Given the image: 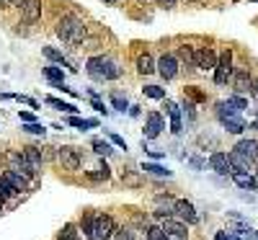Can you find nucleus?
I'll list each match as a JSON object with an SVG mask.
<instances>
[{
	"label": "nucleus",
	"mask_w": 258,
	"mask_h": 240,
	"mask_svg": "<svg viewBox=\"0 0 258 240\" xmlns=\"http://www.w3.org/2000/svg\"><path fill=\"white\" fill-rule=\"evenodd\" d=\"M85 70H88V75L93 80H98V83H103V80H119L121 78V68L111 57H103V54L91 57L88 62H85Z\"/></svg>",
	"instance_id": "obj_1"
},
{
	"label": "nucleus",
	"mask_w": 258,
	"mask_h": 240,
	"mask_svg": "<svg viewBox=\"0 0 258 240\" xmlns=\"http://www.w3.org/2000/svg\"><path fill=\"white\" fill-rule=\"evenodd\" d=\"M57 36L62 41H68V44H80L85 39V26L83 21L75 18V16H64L59 24H57Z\"/></svg>",
	"instance_id": "obj_2"
},
{
	"label": "nucleus",
	"mask_w": 258,
	"mask_h": 240,
	"mask_svg": "<svg viewBox=\"0 0 258 240\" xmlns=\"http://www.w3.org/2000/svg\"><path fill=\"white\" fill-rule=\"evenodd\" d=\"M6 163H8V170H16V173H21V176H26V178L36 176V170L29 165V160L24 158L21 150H8L6 152Z\"/></svg>",
	"instance_id": "obj_3"
},
{
	"label": "nucleus",
	"mask_w": 258,
	"mask_h": 240,
	"mask_svg": "<svg viewBox=\"0 0 258 240\" xmlns=\"http://www.w3.org/2000/svg\"><path fill=\"white\" fill-rule=\"evenodd\" d=\"M116 232V222L111 220L109 214H98L96 222H93V235L91 240H111Z\"/></svg>",
	"instance_id": "obj_4"
},
{
	"label": "nucleus",
	"mask_w": 258,
	"mask_h": 240,
	"mask_svg": "<svg viewBox=\"0 0 258 240\" xmlns=\"http://www.w3.org/2000/svg\"><path fill=\"white\" fill-rule=\"evenodd\" d=\"M232 75V49H225L220 57H217V65H214V83L217 85H225Z\"/></svg>",
	"instance_id": "obj_5"
},
{
	"label": "nucleus",
	"mask_w": 258,
	"mask_h": 240,
	"mask_svg": "<svg viewBox=\"0 0 258 240\" xmlns=\"http://www.w3.org/2000/svg\"><path fill=\"white\" fill-rule=\"evenodd\" d=\"M230 83H232V91L235 93H248L253 88V78L248 73V68H232V75H230Z\"/></svg>",
	"instance_id": "obj_6"
},
{
	"label": "nucleus",
	"mask_w": 258,
	"mask_h": 240,
	"mask_svg": "<svg viewBox=\"0 0 258 240\" xmlns=\"http://www.w3.org/2000/svg\"><path fill=\"white\" fill-rule=\"evenodd\" d=\"M173 214L181 217L183 225H197V222H199L197 209H194V204H191L188 199H176V202H173Z\"/></svg>",
	"instance_id": "obj_7"
},
{
	"label": "nucleus",
	"mask_w": 258,
	"mask_h": 240,
	"mask_svg": "<svg viewBox=\"0 0 258 240\" xmlns=\"http://www.w3.org/2000/svg\"><path fill=\"white\" fill-rule=\"evenodd\" d=\"M57 160L62 163V168L78 170L80 163H83V155H80V150H78V147H59V150H57Z\"/></svg>",
	"instance_id": "obj_8"
},
{
	"label": "nucleus",
	"mask_w": 258,
	"mask_h": 240,
	"mask_svg": "<svg viewBox=\"0 0 258 240\" xmlns=\"http://www.w3.org/2000/svg\"><path fill=\"white\" fill-rule=\"evenodd\" d=\"M194 62H197V70H214L217 52L209 49V47H199V49H194Z\"/></svg>",
	"instance_id": "obj_9"
},
{
	"label": "nucleus",
	"mask_w": 258,
	"mask_h": 240,
	"mask_svg": "<svg viewBox=\"0 0 258 240\" xmlns=\"http://www.w3.org/2000/svg\"><path fill=\"white\" fill-rule=\"evenodd\" d=\"M155 70L160 73L163 80H173L178 75V59H176V54H163L158 59V68Z\"/></svg>",
	"instance_id": "obj_10"
},
{
	"label": "nucleus",
	"mask_w": 258,
	"mask_h": 240,
	"mask_svg": "<svg viewBox=\"0 0 258 240\" xmlns=\"http://www.w3.org/2000/svg\"><path fill=\"white\" fill-rule=\"evenodd\" d=\"M163 129H165V119H163L158 111H150L147 119H145V137H147V140H155Z\"/></svg>",
	"instance_id": "obj_11"
},
{
	"label": "nucleus",
	"mask_w": 258,
	"mask_h": 240,
	"mask_svg": "<svg viewBox=\"0 0 258 240\" xmlns=\"http://www.w3.org/2000/svg\"><path fill=\"white\" fill-rule=\"evenodd\" d=\"M163 108H165V114L170 116V132L181 135V132H183V122H181V108H178V103H173L170 98H165Z\"/></svg>",
	"instance_id": "obj_12"
},
{
	"label": "nucleus",
	"mask_w": 258,
	"mask_h": 240,
	"mask_svg": "<svg viewBox=\"0 0 258 240\" xmlns=\"http://www.w3.org/2000/svg\"><path fill=\"white\" fill-rule=\"evenodd\" d=\"M209 168L214 173H220V176H232V165H230V158L225 155V152H212L209 155Z\"/></svg>",
	"instance_id": "obj_13"
},
{
	"label": "nucleus",
	"mask_w": 258,
	"mask_h": 240,
	"mask_svg": "<svg viewBox=\"0 0 258 240\" xmlns=\"http://www.w3.org/2000/svg\"><path fill=\"white\" fill-rule=\"evenodd\" d=\"M235 152L243 155L245 160H250V163H258V142L255 140H240L235 145Z\"/></svg>",
	"instance_id": "obj_14"
},
{
	"label": "nucleus",
	"mask_w": 258,
	"mask_h": 240,
	"mask_svg": "<svg viewBox=\"0 0 258 240\" xmlns=\"http://www.w3.org/2000/svg\"><path fill=\"white\" fill-rule=\"evenodd\" d=\"M160 230L168 235V237H186V225L183 222H178V220H163V225H160Z\"/></svg>",
	"instance_id": "obj_15"
},
{
	"label": "nucleus",
	"mask_w": 258,
	"mask_h": 240,
	"mask_svg": "<svg viewBox=\"0 0 258 240\" xmlns=\"http://www.w3.org/2000/svg\"><path fill=\"white\" fill-rule=\"evenodd\" d=\"M3 178L13 186V191H16V194L29 189V178H26V176H21V173H16V170H3Z\"/></svg>",
	"instance_id": "obj_16"
},
{
	"label": "nucleus",
	"mask_w": 258,
	"mask_h": 240,
	"mask_svg": "<svg viewBox=\"0 0 258 240\" xmlns=\"http://www.w3.org/2000/svg\"><path fill=\"white\" fill-rule=\"evenodd\" d=\"M155 204H158L155 212H153L155 217H165V220H168V217L173 214V199H170L168 194H160L158 199H155Z\"/></svg>",
	"instance_id": "obj_17"
},
{
	"label": "nucleus",
	"mask_w": 258,
	"mask_h": 240,
	"mask_svg": "<svg viewBox=\"0 0 258 240\" xmlns=\"http://www.w3.org/2000/svg\"><path fill=\"white\" fill-rule=\"evenodd\" d=\"M21 8H24V18L29 21V24H36V21L41 18V0H26Z\"/></svg>",
	"instance_id": "obj_18"
},
{
	"label": "nucleus",
	"mask_w": 258,
	"mask_h": 240,
	"mask_svg": "<svg viewBox=\"0 0 258 240\" xmlns=\"http://www.w3.org/2000/svg\"><path fill=\"white\" fill-rule=\"evenodd\" d=\"M232 181L238 184L240 189H245V191H255L258 189V178L253 176V173H232Z\"/></svg>",
	"instance_id": "obj_19"
},
{
	"label": "nucleus",
	"mask_w": 258,
	"mask_h": 240,
	"mask_svg": "<svg viewBox=\"0 0 258 240\" xmlns=\"http://www.w3.org/2000/svg\"><path fill=\"white\" fill-rule=\"evenodd\" d=\"M227 158H230V165H232V173H250V165H253V163H250V160H245L243 155H238V152H235V150L230 152V155H227Z\"/></svg>",
	"instance_id": "obj_20"
},
{
	"label": "nucleus",
	"mask_w": 258,
	"mask_h": 240,
	"mask_svg": "<svg viewBox=\"0 0 258 240\" xmlns=\"http://www.w3.org/2000/svg\"><path fill=\"white\" fill-rule=\"evenodd\" d=\"M21 152H24V158L29 160V165L34 168V170H39L41 168V163H44V155H41V150L39 147H24V150H21Z\"/></svg>",
	"instance_id": "obj_21"
},
{
	"label": "nucleus",
	"mask_w": 258,
	"mask_h": 240,
	"mask_svg": "<svg viewBox=\"0 0 258 240\" xmlns=\"http://www.w3.org/2000/svg\"><path fill=\"white\" fill-rule=\"evenodd\" d=\"M41 52H44V57H47V59H52L54 65H59V68H70V70H75L73 65L68 62V57H64L62 52H57L54 47H44V49H41Z\"/></svg>",
	"instance_id": "obj_22"
},
{
	"label": "nucleus",
	"mask_w": 258,
	"mask_h": 240,
	"mask_svg": "<svg viewBox=\"0 0 258 240\" xmlns=\"http://www.w3.org/2000/svg\"><path fill=\"white\" fill-rule=\"evenodd\" d=\"M176 59H181V62L186 65V70H197V62H194V47H188V44L178 47V54H176Z\"/></svg>",
	"instance_id": "obj_23"
},
{
	"label": "nucleus",
	"mask_w": 258,
	"mask_h": 240,
	"mask_svg": "<svg viewBox=\"0 0 258 240\" xmlns=\"http://www.w3.org/2000/svg\"><path fill=\"white\" fill-rule=\"evenodd\" d=\"M44 78L52 83V85H64V73H62V68H57V65H49V68H44Z\"/></svg>",
	"instance_id": "obj_24"
},
{
	"label": "nucleus",
	"mask_w": 258,
	"mask_h": 240,
	"mask_svg": "<svg viewBox=\"0 0 258 240\" xmlns=\"http://www.w3.org/2000/svg\"><path fill=\"white\" fill-rule=\"evenodd\" d=\"M220 122H222V127L227 129L230 135H240L243 129H245V122L238 119V116H225V119H220Z\"/></svg>",
	"instance_id": "obj_25"
},
{
	"label": "nucleus",
	"mask_w": 258,
	"mask_h": 240,
	"mask_svg": "<svg viewBox=\"0 0 258 240\" xmlns=\"http://www.w3.org/2000/svg\"><path fill=\"white\" fill-rule=\"evenodd\" d=\"M109 176H111V168L106 165V163H101L98 168L88 170V178H91V181H106V178H109Z\"/></svg>",
	"instance_id": "obj_26"
},
{
	"label": "nucleus",
	"mask_w": 258,
	"mask_h": 240,
	"mask_svg": "<svg viewBox=\"0 0 258 240\" xmlns=\"http://www.w3.org/2000/svg\"><path fill=\"white\" fill-rule=\"evenodd\" d=\"M137 70H140L142 75H150V73H155V59L150 57V54H142V57L137 59Z\"/></svg>",
	"instance_id": "obj_27"
},
{
	"label": "nucleus",
	"mask_w": 258,
	"mask_h": 240,
	"mask_svg": "<svg viewBox=\"0 0 258 240\" xmlns=\"http://www.w3.org/2000/svg\"><path fill=\"white\" fill-rule=\"evenodd\" d=\"M47 103H49V106H54V108H59V111H68L70 116H78V108H75L73 103H64V101H59V98H54V96H49V98H47Z\"/></svg>",
	"instance_id": "obj_28"
},
{
	"label": "nucleus",
	"mask_w": 258,
	"mask_h": 240,
	"mask_svg": "<svg viewBox=\"0 0 258 240\" xmlns=\"http://www.w3.org/2000/svg\"><path fill=\"white\" fill-rule=\"evenodd\" d=\"M145 96L147 98H155V101H165V88H160V85H145Z\"/></svg>",
	"instance_id": "obj_29"
},
{
	"label": "nucleus",
	"mask_w": 258,
	"mask_h": 240,
	"mask_svg": "<svg viewBox=\"0 0 258 240\" xmlns=\"http://www.w3.org/2000/svg\"><path fill=\"white\" fill-rule=\"evenodd\" d=\"M142 170H145V173H153V176H158V178H163V176L168 178V176H170V170H165V168L158 165V163H145Z\"/></svg>",
	"instance_id": "obj_30"
},
{
	"label": "nucleus",
	"mask_w": 258,
	"mask_h": 240,
	"mask_svg": "<svg viewBox=\"0 0 258 240\" xmlns=\"http://www.w3.org/2000/svg\"><path fill=\"white\" fill-rule=\"evenodd\" d=\"M68 124H70V127H78V129H91V127H96L98 122H96V119H80V116H70V119H68Z\"/></svg>",
	"instance_id": "obj_31"
},
{
	"label": "nucleus",
	"mask_w": 258,
	"mask_h": 240,
	"mask_svg": "<svg viewBox=\"0 0 258 240\" xmlns=\"http://www.w3.org/2000/svg\"><path fill=\"white\" fill-rule=\"evenodd\" d=\"M11 196H16V191H13V186L3 178V176H0V202H8L11 199Z\"/></svg>",
	"instance_id": "obj_32"
},
{
	"label": "nucleus",
	"mask_w": 258,
	"mask_h": 240,
	"mask_svg": "<svg viewBox=\"0 0 258 240\" xmlns=\"http://www.w3.org/2000/svg\"><path fill=\"white\" fill-rule=\"evenodd\" d=\"M75 230H78V227H75L73 222H68V225L62 227V232H59V237H57V240H80Z\"/></svg>",
	"instance_id": "obj_33"
},
{
	"label": "nucleus",
	"mask_w": 258,
	"mask_h": 240,
	"mask_svg": "<svg viewBox=\"0 0 258 240\" xmlns=\"http://www.w3.org/2000/svg\"><path fill=\"white\" fill-rule=\"evenodd\" d=\"M93 150L98 152V155H111V145L109 142H103V140H93Z\"/></svg>",
	"instance_id": "obj_34"
},
{
	"label": "nucleus",
	"mask_w": 258,
	"mask_h": 240,
	"mask_svg": "<svg viewBox=\"0 0 258 240\" xmlns=\"http://www.w3.org/2000/svg\"><path fill=\"white\" fill-rule=\"evenodd\" d=\"M147 240H168V235L160 230V225H153L147 227Z\"/></svg>",
	"instance_id": "obj_35"
},
{
	"label": "nucleus",
	"mask_w": 258,
	"mask_h": 240,
	"mask_svg": "<svg viewBox=\"0 0 258 240\" xmlns=\"http://www.w3.org/2000/svg\"><path fill=\"white\" fill-rule=\"evenodd\" d=\"M111 106L116 108V111H126V108H129L126 98H124V96H119V93H114V96H111Z\"/></svg>",
	"instance_id": "obj_36"
},
{
	"label": "nucleus",
	"mask_w": 258,
	"mask_h": 240,
	"mask_svg": "<svg viewBox=\"0 0 258 240\" xmlns=\"http://www.w3.org/2000/svg\"><path fill=\"white\" fill-rule=\"evenodd\" d=\"M93 222H96V217H93V214H88V217L83 220V232L88 235V237L93 235Z\"/></svg>",
	"instance_id": "obj_37"
},
{
	"label": "nucleus",
	"mask_w": 258,
	"mask_h": 240,
	"mask_svg": "<svg viewBox=\"0 0 258 240\" xmlns=\"http://www.w3.org/2000/svg\"><path fill=\"white\" fill-rule=\"evenodd\" d=\"M230 101H232L235 108H240V111H243V108H248V98H243V96H232Z\"/></svg>",
	"instance_id": "obj_38"
},
{
	"label": "nucleus",
	"mask_w": 258,
	"mask_h": 240,
	"mask_svg": "<svg viewBox=\"0 0 258 240\" xmlns=\"http://www.w3.org/2000/svg\"><path fill=\"white\" fill-rule=\"evenodd\" d=\"M24 129H26L29 135H44V127H41L39 122H36V124H26Z\"/></svg>",
	"instance_id": "obj_39"
},
{
	"label": "nucleus",
	"mask_w": 258,
	"mask_h": 240,
	"mask_svg": "<svg viewBox=\"0 0 258 240\" xmlns=\"http://www.w3.org/2000/svg\"><path fill=\"white\" fill-rule=\"evenodd\" d=\"M18 116H21V122H24V124H36V116L31 111H21Z\"/></svg>",
	"instance_id": "obj_40"
},
{
	"label": "nucleus",
	"mask_w": 258,
	"mask_h": 240,
	"mask_svg": "<svg viewBox=\"0 0 258 240\" xmlns=\"http://www.w3.org/2000/svg\"><path fill=\"white\" fill-rule=\"evenodd\" d=\"M214 237H217V240H240L238 235H232V232H225V230H220V232H214Z\"/></svg>",
	"instance_id": "obj_41"
},
{
	"label": "nucleus",
	"mask_w": 258,
	"mask_h": 240,
	"mask_svg": "<svg viewBox=\"0 0 258 240\" xmlns=\"http://www.w3.org/2000/svg\"><path fill=\"white\" fill-rule=\"evenodd\" d=\"M114 240H132V232H129V230H116Z\"/></svg>",
	"instance_id": "obj_42"
},
{
	"label": "nucleus",
	"mask_w": 258,
	"mask_h": 240,
	"mask_svg": "<svg viewBox=\"0 0 258 240\" xmlns=\"http://www.w3.org/2000/svg\"><path fill=\"white\" fill-rule=\"evenodd\" d=\"M16 101H21V103H29L31 108H39V103H36L34 98H29V96H16Z\"/></svg>",
	"instance_id": "obj_43"
},
{
	"label": "nucleus",
	"mask_w": 258,
	"mask_h": 240,
	"mask_svg": "<svg viewBox=\"0 0 258 240\" xmlns=\"http://www.w3.org/2000/svg\"><path fill=\"white\" fill-rule=\"evenodd\" d=\"M243 235H245V240H258V230H250V227H243Z\"/></svg>",
	"instance_id": "obj_44"
},
{
	"label": "nucleus",
	"mask_w": 258,
	"mask_h": 240,
	"mask_svg": "<svg viewBox=\"0 0 258 240\" xmlns=\"http://www.w3.org/2000/svg\"><path fill=\"white\" fill-rule=\"evenodd\" d=\"M109 137H111V142H114L116 147H124V150H126V142H124V137H119V135H109Z\"/></svg>",
	"instance_id": "obj_45"
},
{
	"label": "nucleus",
	"mask_w": 258,
	"mask_h": 240,
	"mask_svg": "<svg viewBox=\"0 0 258 240\" xmlns=\"http://www.w3.org/2000/svg\"><path fill=\"white\" fill-rule=\"evenodd\" d=\"M186 93H188L191 98H197V101H202V98H204V93H199V91H194V88H186Z\"/></svg>",
	"instance_id": "obj_46"
},
{
	"label": "nucleus",
	"mask_w": 258,
	"mask_h": 240,
	"mask_svg": "<svg viewBox=\"0 0 258 240\" xmlns=\"http://www.w3.org/2000/svg\"><path fill=\"white\" fill-rule=\"evenodd\" d=\"M93 108H96V111H101V114H106V106H103L98 98H93Z\"/></svg>",
	"instance_id": "obj_47"
},
{
	"label": "nucleus",
	"mask_w": 258,
	"mask_h": 240,
	"mask_svg": "<svg viewBox=\"0 0 258 240\" xmlns=\"http://www.w3.org/2000/svg\"><path fill=\"white\" fill-rule=\"evenodd\" d=\"M158 3H160L163 8H173V6H176V0H158Z\"/></svg>",
	"instance_id": "obj_48"
},
{
	"label": "nucleus",
	"mask_w": 258,
	"mask_h": 240,
	"mask_svg": "<svg viewBox=\"0 0 258 240\" xmlns=\"http://www.w3.org/2000/svg\"><path fill=\"white\" fill-rule=\"evenodd\" d=\"M147 152H150V155H153L155 160H160V158H163V150H147Z\"/></svg>",
	"instance_id": "obj_49"
},
{
	"label": "nucleus",
	"mask_w": 258,
	"mask_h": 240,
	"mask_svg": "<svg viewBox=\"0 0 258 240\" xmlns=\"http://www.w3.org/2000/svg\"><path fill=\"white\" fill-rule=\"evenodd\" d=\"M13 6V0H0V11H3V8H11Z\"/></svg>",
	"instance_id": "obj_50"
},
{
	"label": "nucleus",
	"mask_w": 258,
	"mask_h": 240,
	"mask_svg": "<svg viewBox=\"0 0 258 240\" xmlns=\"http://www.w3.org/2000/svg\"><path fill=\"white\" fill-rule=\"evenodd\" d=\"M250 91H253V93L258 96V80H253V88H250Z\"/></svg>",
	"instance_id": "obj_51"
},
{
	"label": "nucleus",
	"mask_w": 258,
	"mask_h": 240,
	"mask_svg": "<svg viewBox=\"0 0 258 240\" xmlns=\"http://www.w3.org/2000/svg\"><path fill=\"white\" fill-rule=\"evenodd\" d=\"M250 129H255V132H258V119H253V124H250Z\"/></svg>",
	"instance_id": "obj_52"
},
{
	"label": "nucleus",
	"mask_w": 258,
	"mask_h": 240,
	"mask_svg": "<svg viewBox=\"0 0 258 240\" xmlns=\"http://www.w3.org/2000/svg\"><path fill=\"white\" fill-rule=\"evenodd\" d=\"M168 240H186V237H168Z\"/></svg>",
	"instance_id": "obj_53"
},
{
	"label": "nucleus",
	"mask_w": 258,
	"mask_h": 240,
	"mask_svg": "<svg viewBox=\"0 0 258 240\" xmlns=\"http://www.w3.org/2000/svg\"><path fill=\"white\" fill-rule=\"evenodd\" d=\"M106 3H119V0H106Z\"/></svg>",
	"instance_id": "obj_54"
},
{
	"label": "nucleus",
	"mask_w": 258,
	"mask_h": 240,
	"mask_svg": "<svg viewBox=\"0 0 258 240\" xmlns=\"http://www.w3.org/2000/svg\"><path fill=\"white\" fill-rule=\"evenodd\" d=\"M0 212H3V202H0Z\"/></svg>",
	"instance_id": "obj_55"
},
{
	"label": "nucleus",
	"mask_w": 258,
	"mask_h": 240,
	"mask_svg": "<svg viewBox=\"0 0 258 240\" xmlns=\"http://www.w3.org/2000/svg\"><path fill=\"white\" fill-rule=\"evenodd\" d=\"M255 178H258V173H255Z\"/></svg>",
	"instance_id": "obj_56"
},
{
	"label": "nucleus",
	"mask_w": 258,
	"mask_h": 240,
	"mask_svg": "<svg viewBox=\"0 0 258 240\" xmlns=\"http://www.w3.org/2000/svg\"><path fill=\"white\" fill-rule=\"evenodd\" d=\"M255 114H258V111H255ZM255 119H258V116H255Z\"/></svg>",
	"instance_id": "obj_57"
},
{
	"label": "nucleus",
	"mask_w": 258,
	"mask_h": 240,
	"mask_svg": "<svg viewBox=\"0 0 258 240\" xmlns=\"http://www.w3.org/2000/svg\"><path fill=\"white\" fill-rule=\"evenodd\" d=\"M255 3H258V0H255Z\"/></svg>",
	"instance_id": "obj_58"
}]
</instances>
